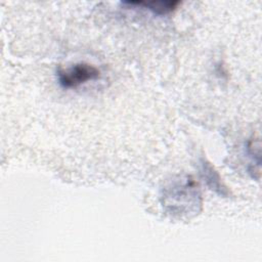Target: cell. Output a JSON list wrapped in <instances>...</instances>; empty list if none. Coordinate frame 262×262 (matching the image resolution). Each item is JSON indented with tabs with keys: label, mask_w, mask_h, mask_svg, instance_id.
I'll return each mask as SVG.
<instances>
[{
	"label": "cell",
	"mask_w": 262,
	"mask_h": 262,
	"mask_svg": "<svg viewBox=\"0 0 262 262\" xmlns=\"http://www.w3.org/2000/svg\"><path fill=\"white\" fill-rule=\"evenodd\" d=\"M99 70L96 67L86 62L76 63L69 69L58 71L59 84L64 88L78 87L88 81L99 78Z\"/></svg>",
	"instance_id": "cell-1"
},
{
	"label": "cell",
	"mask_w": 262,
	"mask_h": 262,
	"mask_svg": "<svg viewBox=\"0 0 262 262\" xmlns=\"http://www.w3.org/2000/svg\"><path fill=\"white\" fill-rule=\"evenodd\" d=\"M126 5L130 6H140L142 8L148 9L151 12L158 14V15H163L167 14L171 11H173L177 5L179 4L178 1H127L124 2Z\"/></svg>",
	"instance_id": "cell-2"
},
{
	"label": "cell",
	"mask_w": 262,
	"mask_h": 262,
	"mask_svg": "<svg viewBox=\"0 0 262 262\" xmlns=\"http://www.w3.org/2000/svg\"><path fill=\"white\" fill-rule=\"evenodd\" d=\"M201 166H202V169H201L202 176L205 179V181L207 182V184L209 185V187L211 189L216 190L218 193H220L222 195H227L228 191H227L226 187L222 184L218 173L213 169V167L210 165V163H207L206 161H202Z\"/></svg>",
	"instance_id": "cell-3"
}]
</instances>
